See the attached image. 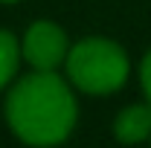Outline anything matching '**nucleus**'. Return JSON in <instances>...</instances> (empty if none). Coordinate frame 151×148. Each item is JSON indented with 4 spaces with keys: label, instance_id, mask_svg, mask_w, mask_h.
I'll use <instances>...</instances> for the list:
<instances>
[{
    "label": "nucleus",
    "instance_id": "6",
    "mask_svg": "<svg viewBox=\"0 0 151 148\" xmlns=\"http://www.w3.org/2000/svg\"><path fill=\"white\" fill-rule=\"evenodd\" d=\"M139 78H142V90L148 96V105H151V52L142 58V67H139Z\"/></svg>",
    "mask_w": 151,
    "mask_h": 148
},
{
    "label": "nucleus",
    "instance_id": "4",
    "mask_svg": "<svg viewBox=\"0 0 151 148\" xmlns=\"http://www.w3.org/2000/svg\"><path fill=\"white\" fill-rule=\"evenodd\" d=\"M113 134L119 142H142L151 137V105H131L116 116L113 122Z\"/></svg>",
    "mask_w": 151,
    "mask_h": 148
},
{
    "label": "nucleus",
    "instance_id": "3",
    "mask_svg": "<svg viewBox=\"0 0 151 148\" xmlns=\"http://www.w3.org/2000/svg\"><path fill=\"white\" fill-rule=\"evenodd\" d=\"M20 52L35 70H55L61 61H67L70 47H67V35H64V29L58 23L38 20L26 29Z\"/></svg>",
    "mask_w": 151,
    "mask_h": 148
},
{
    "label": "nucleus",
    "instance_id": "2",
    "mask_svg": "<svg viewBox=\"0 0 151 148\" xmlns=\"http://www.w3.org/2000/svg\"><path fill=\"white\" fill-rule=\"evenodd\" d=\"M67 75L84 93H113L128 78V55L108 38H84L67 52Z\"/></svg>",
    "mask_w": 151,
    "mask_h": 148
},
{
    "label": "nucleus",
    "instance_id": "5",
    "mask_svg": "<svg viewBox=\"0 0 151 148\" xmlns=\"http://www.w3.org/2000/svg\"><path fill=\"white\" fill-rule=\"evenodd\" d=\"M15 70H18V41L0 29V87L12 81Z\"/></svg>",
    "mask_w": 151,
    "mask_h": 148
},
{
    "label": "nucleus",
    "instance_id": "1",
    "mask_svg": "<svg viewBox=\"0 0 151 148\" xmlns=\"http://www.w3.org/2000/svg\"><path fill=\"white\" fill-rule=\"evenodd\" d=\"M6 119L29 145H58L76 125V99L55 70H35L9 90Z\"/></svg>",
    "mask_w": 151,
    "mask_h": 148
},
{
    "label": "nucleus",
    "instance_id": "7",
    "mask_svg": "<svg viewBox=\"0 0 151 148\" xmlns=\"http://www.w3.org/2000/svg\"><path fill=\"white\" fill-rule=\"evenodd\" d=\"M0 3H18V0H0Z\"/></svg>",
    "mask_w": 151,
    "mask_h": 148
}]
</instances>
